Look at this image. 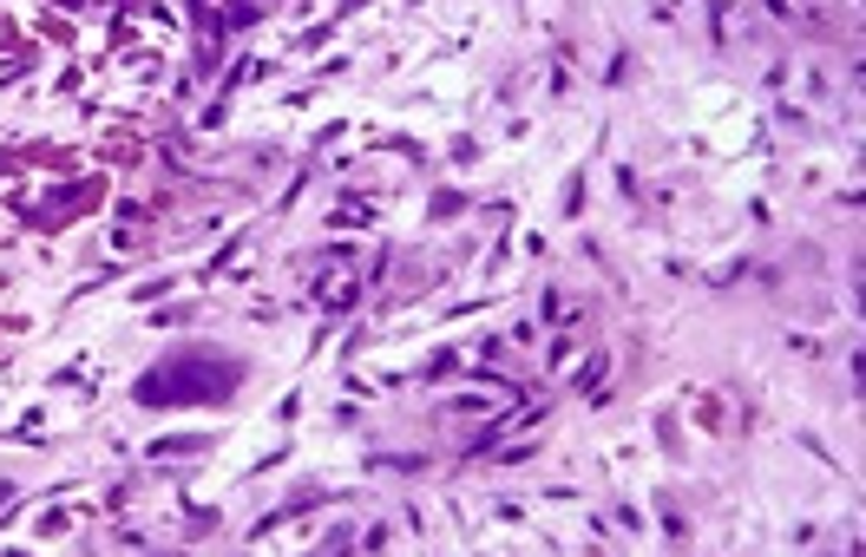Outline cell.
Listing matches in <instances>:
<instances>
[{
  "mask_svg": "<svg viewBox=\"0 0 866 557\" xmlns=\"http://www.w3.org/2000/svg\"><path fill=\"white\" fill-rule=\"evenodd\" d=\"M243 388V360L230 347H171L131 388L138 407H224Z\"/></svg>",
  "mask_w": 866,
  "mask_h": 557,
  "instance_id": "cell-1",
  "label": "cell"
}]
</instances>
